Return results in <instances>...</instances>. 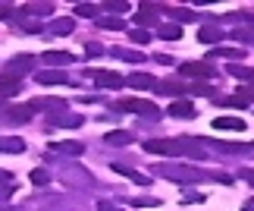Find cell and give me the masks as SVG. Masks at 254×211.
Here are the masks:
<instances>
[{
    "mask_svg": "<svg viewBox=\"0 0 254 211\" xmlns=\"http://www.w3.org/2000/svg\"><path fill=\"white\" fill-rule=\"evenodd\" d=\"M154 92H160V95H182V92H189V89H185V82H157V85H154Z\"/></svg>",
    "mask_w": 254,
    "mask_h": 211,
    "instance_id": "cell-23",
    "label": "cell"
},
{
    "mask_svg": "<svg viewBox=\"0 0 254 211\" xmlns=\"http://www.w3.org/2000/svg\"><path fill=\"white\" fill-rule=\"evenodd\" d=\"M104 9H107L110 16H116V19H120L123 13H129V9H132V3H126V0H107V3H104Z\"/></svg>",
    "mask_w": 254,
    "mask_h": 211,
    "instance_id": "cell-24",
    "label": "cell"
},
{
    "mask_svg": "<svg viewBox=\"0 0 254 211\" xmlns=\"http://www.w3.org/2000/svg\"><path fill=\"white\" fill-rule=\"evenodd\" d=\"M129 38L135 44H148L151 41V32H144V28H129Z\"/></svg>",
    "mask_w": 254,
    "mask_h": 211,
    "instance_id": "cell-33",
    "label": "cell"
},
{
    "mask_svg": "<svg viewBox=\"0 0 254 211\" xmlns=\"http://www.w3.org/2000/svg\"><path fill=\"white\" fill-rule=\"evenodd\" d=\"M189 92H191V95H213V89H210V85H204V82L189 85Z\"/></svg>",
    "mask_w": 254,
    "mask_h": 211,
    "instance_id": "cell-37",
    "label": "cell"
},
{
    "mask_svg": "<svg viewBox=\"0 0 254 211\" xmlns=\"http://www.w3.org/2000/svg\"><path fill=\"white\" fill-rule=\"evenodd\" d=\"M0 211H19L16 205H3V208H0Z\"/></svg>",
    "mask_w": 254,
    "mask_h": 211,
    "instance_id": "cell-44",
    "label": "cell"
},
{
    "mask_svg": "<svg viewBox=\"0 0 254 211\" xmlns=\"http://www.w3.org/2000/svg\"><path fill=\"white\" fill-rule=\"evenodd\" d=\"M97 211H123V208L113 205V202H97Z\"/></svg>",
    "mask_w": 254,
    "mask_h": 211,
    "instance_id": "cell-40",
    "label": "cell"
},
{
    "mask_svg": "<svg viewBox=\"0 0 254 211\" xmlns=\"http://www.w3.org/2000/svg\"><path fill=\"white\" fill-rule=\"evenodd\" d=\"M132 205H138V208H154V205H160L157 199H135Z\"/></svg>",
    "mask_w": 254,
    "mask_h": 211,
    "instance_id": "cell-38",
    "label": "cell"
},
{
    "mask_svg": "<svg viewBox=\"0 0 254 211\" xmlns=\"http://www.w3.org/2000/svg\"><path fill=\"white\" fill-rule=\"evenodd\" d=\"M72 28H75V19H69V16H60V19H54V22H51V32L54 35H72Z\"/></svg>",
    "mask_w": 254,
    "mask_h": 211,
    "instance_id": "cell-19",
    "label": "cell"
},
{
    "mask_svg": "<svg viewBox=\"0 0 254 211\" xmlns=\"http://www.w3.org/2000/svg\"><path fill=\"white\" fill-rule=\"evenodd\" d=\"M210 54H213V57H226V60H242V57H245V51H242V47H213Z\"/></svg>",
    "mask_w": 254,
    "mask_h": 211,
    "instance_id": "cell-27",
    "label": "cell"
},
{
    "mask_svg": "<svg viewBox=\"0 0 254 211\" xmlns=\"http://www.w3.org/2000/svg\"><path fill=\"white\" fill-rule=\"evenodd\" d=\"M35 66V57L32 54H22V57H13V60L6 63V73H28Z\"/></svg>",
    "mask_w": 254,
    "mask_h": 211,
    "instance_id": "cell-11",
    "label": "cell"
},
{
    "mask_svg": "<svg viewBox=\"0 0 254 211\" xmlns=\"http://www.w3.org/2000/svg\"><path fill=\"white\" fill-rule=\"evenodd\" d=\"M44 63L51 66V70H63V66L72 63V54H66V51H47L44 54Z\"/></svg>",
    "mask_w": 254,
    "mask_h": 211,
    "instance_id": "cell-10",
    "label": "cell"
},
{
    "mask_svg": "<svg viewBox=\"0 0 254 211\" xmlns=\"http://www.w3.org/2000/svg\"><path fill=\"white\" fill-rule=\"evenodd\" d=\"M154 177H163V180H173L179 186H191V183H201V180H217V183H232L229 174H204V170L191 167V164H154L151 170Z\"/></svg>",
    "mask_w": 254,
    "mask_h": 211,
    "instance_id": "cell-1",
    "label": "cell"
},
{
    "mask_svg": "<svg viewBox=\"0 0 254 211\" xmlns=\"http://www.w3.org/2000/svg\"><path fill=\"white\" fill-rule=\"evenodd\" d=\"M132 132H107V145H129Z\"/></svg>",
    "mask_w": 254,
    "mask_h": 211,
    "instance_id": "cell-31",
    "label": "cell"
},
{
    "mask_svg": "<svg viewBox=\"0 0 254 211\" xmlns=\"http://www.w3.org/2000/svg\"><path fill=\"white\" fill-rule=\"evenodd\" d=\"M88 79H91L97 89H110V92H113V89H123V85H126L123 76H120V73H110V70H97V73L88 76Z\"/></svg>",
    "mask_w": 254,
    "mask_h": 211,
    "instance_id": "cell-5",
    "label": "cell"
},
{
    "mask_svg": "<svg viewBox=\"0 0 254 211\" xmlns=\"http://www.w3.org/2000/svg\"><path fill=\"white\" fill-rule=\"evenodd\" d=\"M198 41H201V44H217V41H223V28L204 25L201 32H198Z\"/></svg>",
    "mask_w": 254,
    "mask_h": 211,
    "instance_id": "cell-18",
    "label": "cell"
},
{
    "mask_svg": "<svg viewBox=\"0 0 254 211\" xmlns=\"http://www.w3.org/2000/svg\"><path fill=\"white\" fill-rule=\"evenodd\" d=\"M160 38H167V41H179V38H182V28L176 25V22H170V25H160Z\"/></svg>",
    "mask_w": 254,
    "mask_h": 211,
    "instance_id": "cell-30",
    "label": "cell"
},
{
    "mask_svg": "<svg viewBox=\"0 0 254 211\" xmlns=\"http://www.w3.org/2000/svg\"><path fill=\"white\" fill-rule=\"evenodd\" d=\"M182 76H189V79H213V66L204 63V60H191V63H182L179 66Z\"/></svg>",
    "mask_w": 254,
    "mask_h": 211,
    "instance_id": "cell-6",
    "label": "cell"
},
{
    "mask_svg": "<svg viewBox=\"0 0 254 211\" xmlns=\"http://www.w3.org/2000/svg\"><path fill=\"white\" fill-rule=\"evenodd\" d=\"M51 151H54V155L79 158V155H85V145H82V142H75V139H66V142H51Z\"/></svg>",
    "mask_w": 254,
    "mask_h": 211,
    "instance_id": "cell-8",
    "label": "cell"
},
{
    "mask_svg": "<svg viewBox=\"0 0 254 211\" xmlns=\"http://www.w3.org/2000/svg\"><path fill=\"white\" fill-rule=\"evenodd\" d=\"M157 63H163V66H170V63H173V57H167V54H157Z\"/></svg>",
    "mask_w": 254,
    "mask_h": 211,
    "instance_id": "cell-42",
    "label": "cell"
},
{
    "mask_svg": "<svg viewBox=\"0 0 254 211\" xmlns=\"http://www.w3.org/2000/svg\"><path fill=\"white\" fill-rule=\"evenodd\" d=\"M148 155H189V158H207L204 155V142L198 139H151L144 142Z\"/></svg>",
    "mask_w": 254,
    "mask_h": 211,
    "instance_id": "cell-2",
    "label": "cell"
},
{
    "mask_svg": "<svg viewBox=\"0 0 254 211\" xmlns=\"http://www.w3.org/2000/svg\"><path fill=\"white\" fill-rule=\"evenodd\" d=\"M167 13L176 19V22H191L194 19V9H185V6H167Z\"/></svg>",
    "mask_w": 254,
    "mask_h": 211,
    "instance_id": "cell-28",
    "label": "cell"
},
{
    "mask_svg": "<svg viewBox=\"0 0 254 211\" xmlns=\"http://www.w3.org/2000/svg\"><path fill=\"white\" fill-rule=\"evenodd\" d=\"M157 13H160V6H157V3H144L138 13H135V22H138V25H151Z\"/></svg>",
    "mask_w": 254,
    "mask_h": 211,
    "instance_id": "cell-15",
    "label": "cell"
},
{
    "mask_svg": "<svg viewBox=\"0 0 254 211\" xmlns=\"http://www.w3.org/2000/svg\"><path fill=\"white\" fill-rule=\"evenodd\" d=\"M32 183H35V186H47V183H51L47 170H32Z\"/></svg>",
    "mask_w": 254,
    "mask_h": 211,
    "instance_id": "cell-36",
    "label": "cell"
},
{
    "mask_svg": "<svg viewBox=\"0 0 254 211\" xmlns=\"http://www.w3.org/2000/svg\"><path fill=\"white\" fill-rule=\"evenodd\" d=\"M28 110L32 113H63L66 110V101L63 98H32L28 101Z\"/></svg>",
    "mask_w": 254,
    "mask_h": 211,
    "instance_id": "cell-4",
    "label": "cell"
},
{
    "mask_svg": "<svg viewBox=\"0 0 254 211\" xmlns=\"http://www.w3.org/2000/svg\"><path fill=\"white\" fill-rule=\"evenodd\" d=\"M116 107L126 110V113H138V117H148V120H157V117H160V107H157V104L141 101V98H126V101L116 104Z\"/></svg>",
    "mask_w": 254,
    "mask_h": 211,
    "instance_id": "cell-3",
    "label": "cell"
},
{
    "mask_svg": "<svg viewBox=\"0 0 254 211\" xmlns=\"http://www.w3.org/2000/svg\"><path fill=\"white\" fill-rule=\"evenodd\" d=\"M19 79H13V76H3L0 79V98H13V95H19Z\"/></svg>",
    "mask_w": 254,
    "mask_h": 211,
    "instance_id": "cell-20",
    "label": "cell"
},
{
    "mask_svg": "<svg viewBox=\"0 0 254 211\" xmlns=\"http://www.w3.org/2000/svg\"><path fill=\"white\" fill-rule=\"evenodd\" d=\"M9 16H13V6H9V3H0V19H9Z\"/></svg>",
    "mask_w": 254,
    "mask_h": 211,
    "instance_id": "cell-41",
    "label": "cell"
},
{
    "mask_svg": "<svg viewBox=\"0 0 254 211\" xmlns=\"http://www.w3.org/2000/svg\"><path fill=\"white\" fill-rule=\"evenodd\" d=\"M232 38H236V41H254V22H251L248 28H236V32H232Z\"/></svg>",
    "mask_w": 254,
    "mask_h": 211,
    "instance_id": "cell-34",
    "label": "cell"
},
{
    "mask_svg": "<svg viewBox=\"0 0 254 211\" xmlns=\"http://www.w3.org/2000/svg\"><path fill=\"white\" fill-rule=\"evenodd\" d=\"M3 117H6V120H16V123H22V120L32 117V110H28V107H9Z\"/></svg>",
    "mask_w": 254,
    "mask_h": 211,
    "instance_id": "cell-32",
    "label": "cell"
},
{
    "mask_svg": "<svg viewBox=\"0 0 254 211\" xmlns=\"http://www.w3.org/2000/svg\"><path fill=\"white\" fill-rule=\"evenodd\" d=\"M13 189H16V183H13V174H9V170H0V202L13 196Z\"/></svg>",
    "mask_w": 254,
    "mask_h": 211,
    "instance_id": "cell-22",
    "label": "cell"
},
{
    "mask_svg": "<svg viewBox=\"0 0 254 211\" xmlns=\"http://www.w3.org/2000/svg\"><path fill=\"white\" fill-rule=\"evenodd\" d=\"M170 117L191 120V117H194V104H189V101H176V104H170Z\"/></svg>",
    "mask_w": 254,
    "mask_h": 211,
    "instance_id": "cell-16",
    "label": "cell"
},
{
    "mask_svg": "<svg viewBox=\"0 0 254 211\" xmlns=\"http://www.w3.org/2000/svg\"><path fill=\"white\" fill-rule=\"evenodd\" d=\"M63 180L66 183H79V186H91V174H88V170H79V167H66L63 170Z\"/></svg>",
    "mask_w": 254,
    "mask_h": 211,
    "instance_id": "cell-13",
    "label": "cell"
},
{
    "mask_svg": "<svg viewBox=\"0 0 254 211\" xmlns=\"http://www.w3.org/2000/svg\"><path fill=\"white\" fill-rule=\"evenodd\" d=\"M51 126H82V117L79 113H54V117H47Z\"/></svg>",
    "mask_w": 254,
    "mask_h": 211,
    "instance_id": "cell-14",
    "label": "cell"
},
{
    "mask_svg": "<svg viewBox=\"0 0 254 211\" xmlns=\"http://www.w3.org/2000/svg\"><path fill=\"white\" fill-rule=\"evenodd\" d=\"M245 79H248V82L254 85V70H248V76H245Z\"/></svg>",
    "mask_w": 254,
    "mask_h": 211,
    "instance_id": "cell-45",
    "label": "cell"
},
{
    "mask_svg": "<svg viewBox=\"0 0 254 211\" xmlns=\"http://www.w3.org/2000/svg\"><path fill=\"white\" fill-rule=\"evenodd\" d=\"M35 82H41V85H75V79H69L63 70H41L35 76Z\"/></svg>",
    "mask_w": 254,
    "mask_h": 211,
    "instance_id": "cell-7",
    "label": "cell"
},
{
    "mask_svg": "<svg viewBox=\"0 0 254 211\" xmlns=\"http://www.w3.org/2000/svg\"><path fill=\"white\" fill-rule=\"evenodd\" d=\"M22 13L25 16H51L54 3H28V6H22Z\"/></svg>",
    "mask_w": 254,
    "mask_h": 211,
    "instance_id": "cell-25",
    "label": "cell"
},
{
    "mask_svg": "<svg viewBox=\"0 0 254 211\" xmlns=\"http://www.w3.org/2000/svg\"><path fill=\"white\" fill-rule=\"evenodd\" d=\"M213 129H226V132H242L245 129V123L236 120V117H217L213 120Z\"/></svg>",
    "mask_w": 254,
    "mask_h": 211,
    "instance_id": "cell-17",
    "label": "cell"
},
{
    "mask_svg": "<svg viewBox=\"0 0 254 211\" xmlns=\"http://www.w3.org/2000/svg\"><path fill=\"white\" fill-rule=\"evenodd\" d=\"M245 180H248V183L254 186V170H245Z\"/></svg>",
    "mask_w": 254,
    "mask_h": 211,
    "instance_id": "cell-43",
    "label": "cell"
},
{
    "mask_svg": "<svg viewBox=\"0 0 254 211\" xmlns=\"http://www.w3.org/2000/svg\"><path fill=\"white\" fill-rule=\"evenodd\" d=\"M85 51H88L85 57H101V54H104V47H101V44H94V41H91V44H88V47H85Z\"/></svg>",
    "mask_w": 254,
    "mask_h": 211,
    "instance_id": "cell-39",
    "label": "cell"
},
{
    "mask_svg": "<svg viewBox=\"0 0 254 211\" xmlns=\"http://www.w3.org/2000/svg\"><path fill=\"white\" fill-rule=\"evenodd\" d=\"M110 54L120 57V60H129V63H141V60H144V54H138V51H126V47H113Z\"/></svg>",
    "mask_w": 254,
    "mask_h": 211,
    "instance_id": "cell-29",
    "label": "cell"
},
{
    "mask_svg": "<svg viewBox=\"0 0 254 211\" xmlns=\"http://www.w3.org/2000/svg\"><path fill=\"white\" fill-rule=\"evenodd\" d=\"M97 25H101V28H126L123 19H116V16H101V19H97Z\"/></svg>",
    "mask_w": 254,
    "mask_h": 211,
    "instance_id": "cell-35",
    "label": "cell"
},
{
    "mask_svg": "<svg viewBox=\"0 0 254 211\" xmlns=\"http://www.w3.org/2000/svg\"><path fill=\"white\" fill-rule=\"evenodd\" d=\"M126 85H129V89H138V92H148V89L157 85V79L148 76V73H132V76H126Z\"/></svg>",
    "mask_w": 254,
    "mask_h": 211,
    "instance_id": "cell-9",
    "label": "cell"
},
{
    "mask_svg": "<svg viewBox=\"0 0 254 211\" xmlns=\"http://www.w3.org/2000/svg\"><path fill=\"white\" fill-rule=\"evenodd\" d=\"M0 151H6V155H22L25 142L19 136H0Z\"/></svg>",
    "mask_w": 254,
    "mask_h": 211,
    "instance_id": "cell-12",
    "label": "cell"
},
{
    "mask_svg": "<svg viewBox=\"0 0 254 211\" xmlns=\"http://www.w3.org/2000/svg\"><path fill=\"white\" fill-rule=\"evenodd\" d=\"M113 170H116V174H123V177H129V180H132V183H138V186H148V183H151V180H148V177H144V174H138V170H132V167H123V164H113Z\"/></svg>",
    "mask_w": 254,
    "mask_h": 211,
    "instance_id": "cell-21",
    "label": "cell"
},
{
    "mask_svg": "<svg viewBox=\"0 0 254 211\" xmlns=\"http://www.w3.org/2000/svg\"><path fill=\"white\" fill-rule=\"evenodd\" d=\"M75 16H82V19H101V6H94V3H75Z\"/></svg>",
    "mask_w": 254,
    "mask_h": 211,
    "instance_id": "cell-26",
    "label": "cell"
}]
</instances>
